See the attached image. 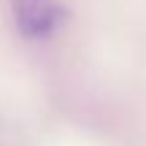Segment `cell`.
Here are the masks:
<instances>
[{"instance_id": "obj_1", "label": "cell", "mask_w": 146, "mask_h": 146, "mask_svg": "<svg viewBox=\"0 0 146 146\" xmlns=\"http://www.w3.org/2000/svg\"><path fill=\"white\" fill-rule=\"evenodd\" d=\"M68 11L60 0H14L16 30L27 41H46L60 30Z\"/></svg>"}]
</instances>
